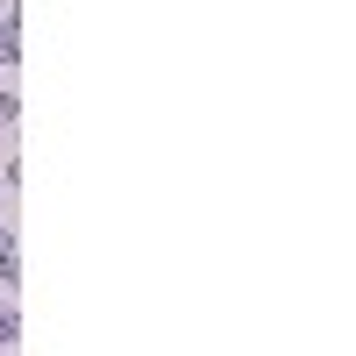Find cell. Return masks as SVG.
<instances>
[{"label": "cell", "mask_w": 356, "mask_h": 356, "mask_svg": "<svg viewBox=\"0 0 356 356\" xmlns=\"http://www.w3.org/2000/svg\"><path fill=\"white\" fill-rule=\"evenodd\" d=\"M15 335H22V321H15V300L0 307V349H15Z\"/></svg>", "instance_id": "cell-2"}, {"label": "cell", "mask_w": 356, "mask_h": 356, "mask_svg": "<svg viewBox=\"0 0 356 356\" xmlns=\"http://www.w3.org/2000/svg\"><path fill=\"white\" fill-rule=\"evenodd\" d=\"M15 122H22V100L8 93V86H0V129H15Z\"/></svg>", "instance_id": "cell-3"}, {"label": "cell", "mask_w": 356, "mask_h": 356, "mask_svg": "<svg viewBox=\"0 0 356 356\" xmlns=\"http://www.w3.org/2000/svg\"><path fill=\"white\" fill-rule=\"evenodd\" d=\"M15 57H22V8L8 0V8H0V79L15 72Z\"/></svg>", "instance_id": "cell-1"}, {"label": "cell", "mask_w": 356, "mask_h": 356, "mask_svg": "<svg viewBox=\"0 0 356 356\" xmlns=\"http://www.w3.org/2000/svg\"><path fill=\"white\" fill-rule=\"evenodd\" d=\"M22 278V264H15V250H0V285H15Z\"/></svg>", "instance_id": "cell-4"}]
</instances>
